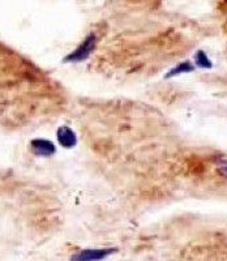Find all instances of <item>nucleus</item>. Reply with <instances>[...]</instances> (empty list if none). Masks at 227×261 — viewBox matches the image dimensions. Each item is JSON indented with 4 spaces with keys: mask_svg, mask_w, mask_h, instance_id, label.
<instances>
[{
    "mask_svg": "<svg viewBox=\"0 0 227 261\" xmlns=\"http://www.w3.org/2000/svg\"><path fill=\"white\" fill-rule=\"evenodd\" d=\"M95 42H97V38L95 36L90 34V36L86 37L83 41L80 46L77 48H74L72 53H69L67 57L64 58L65 62L69 63H76L81 62V60H85L86 58H89V55L93 53V50L95 48Z\"/></svg>",
    "mask_w": 227,
    "mask_h": 261,
    "instance_id": "nucleus-1",
    "label": "nucleus"
},
{
    "mask_svg": "<svg viewBox=\"0 0 227 261\" xmlns=\"http://www.w3.org/2000/svg\"><path fill=\"white\" fill-rule=\"evenodd\" d=\"M116 248H89L72 255L71 261H102L114 255Z\"/></svg>",
    "mask_w": 227,
    "mask_h": 261,
    "instance_id": "nucleus-2",
    "label": "nucleus"
},
{
    "mask_svg": "<svg viewBox=\"0 0 227 261\" xmlns=\"http://www.w3.org/2000/svg\"><path fill=\"white\" fill-rule=\"evenodd\" d=\"M33 153L38 157H51L56 153V146L50 140L46 139H34L30 143Z\"/></svg>",
    "mask_w": 227,
    "mask_h": 261,
    "instance_id": "nucleus-3",
    "label": "nucleus"
},
{
    "mask_svg": "<svg viewBox=\"0 0 227 261\" xmlns=\"http://www.w3.org/2000/svg\"><path fill=\"white\" fill-rule=\"evenodd\" d=\"M56 139L59 141L60 145L65 149H72L77 144V136L74 130L68 125H62L56 130Z\"/></svg>",
    "mask_w": 227,
    "mask_h": 261,
    "instance_id": "nucleus-4",
    "label": "nucleus"
},
{
    "mask_svg": "<svg viewBox=\"0 0 227 261\" xmlns=\"http://www.w3.org/2000/svg\"><path fill=\"white\" fill-rule=\"evenodd\" d=\"M193 71H195V65L192 64L191 62H188V60H186V62L179 63V64H178L176 67H174L171 71L167 72V74H166V79L175 77V76H178V74L189 73V72H193Z\"/></svg>",
    "mask_w": 227,
    "mask_h": 261,
    "instance_id": "nucleus-5",
    "label": "nucleus"
},
{
    "mask_svg": "<svg viewBox=\"0 0 227 261\" xmlns=\"http://www.w3.org/2000/svg\"><path fill=\"white\" fill-rule=\"evenodd\" d=\"M195 63L197 67H200V68H204V69H209L212 68V60L208 58L207 53L203 50L197 51L195 55Z\"/></svg>",
    "mask_w": 227,
    "mask_h": 261,
    "instance_id": "nucleus-6",
    "label": "nucleus"
},
{
    "mask_svg": "<svg viewBox=\"0 0 227 261\" xmlns=\"http://www.w3.org/2000/svg\"><path fill=\"white\" fill-rule=\"evenodd\" d=\"M218 169L219 171L223 174V175H227V160H221L218 163Z\"/></svg>",
    "mask_w": 227,
    "mask_h": 261,
    "instance_id": "nucleus-7",
    "label": "nucleus"
}]
</instances>
